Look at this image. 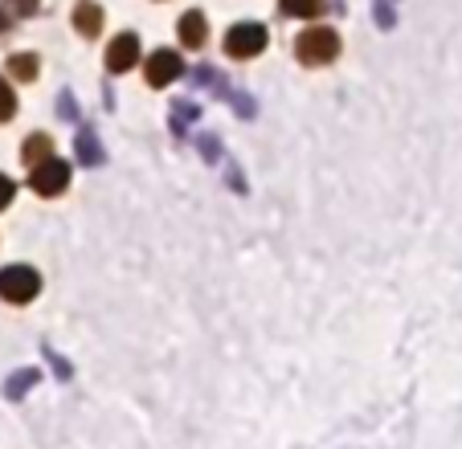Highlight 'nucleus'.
<instances>
[{
  "mask_svg": "<svg viewBox=\"0 0 462 449\" xmlns=\"http://www.w3.org/2000/svg\"><path fill=\"white\" fill-rule=\"evenodd\" d=\"M13 192H17V184H13L9 176H0V208H5V205L13 200Z\"/></svg>",
  "mask_w": 462,
  "mask_h": 449,
  "instance_id": "obj_19",
  "label": "nucleus"
},
{
  "mask_svg": "<svg viewBox=\"0 0 462 449\" xmlns=\"http://www.w3.org/2000/svg\"><path fill=\"white\" fill-rule=\"evenodd\" d=\"M58 115L66 123H74V119H79V103H74L70 95H58Z\"/></svg>",
  "mask_w": 462,
  "mask_h": 449,
  "instance_id": "obj_17",
  "label": "nucleus"
},
{
  "mask_svg": "<svg viewBox=\"0 0 462 449\" xmlns=\"http://www.w3.org/2000/svg\"><path fill=\"white\" fill-rule=\"evenodd\" d=\"M205 37H209V25H205V13H184L180 17V41L189 45V50H201Z\"/></svg>",
  "mask_w": 462,
  "mask_h": 449,
  "instance_id": "obj_9",
  "label": "nucleus"
},
{
  "mask_svg": "<svg viewBox=\"0 0 462 449\" xmlns=\"http://www.w3.org/2000/svg\"><path fill=\"white\" fill-rule=\"evenodd\" d=\"M148 87H168V82H176L184 74V61H180V53H172V50H156L148 58Z\"/></svg>",
  "mask_w": 462,
  "mask_h": 449,
  "instance_id": "obj_5",
  "label": "nucleus"
},
{
  "mask_svg": "<svg viewBox=\"0 0 462 449\" xmlns=\"http://www.w3.org/2000/svg\"><path fill=\"white\" fill-rule=\"evenodd\" d=\"M135 58H140V37L135 33H119L106 45V69H111V74H127V69L135 66Z\"/></svg>",
  "mask_w": 462,
  "mask_h": 449,
  "instance_id": "obj_6",
  "label": "nucleus"
},
{
  "mask_svg": "<svg viewBox=\"0 0 462 449\" xmlns=\"http://www.w3.org/2000/svg\"><path fill=\"white\" fill-rule=\"evenodd\" d=\"M37 69H42V66H37V53H13V58H9V74L17 82H33Z\"/></svg>",
  "mask_w": 462,
  "mask_h": 449,
  "instance_id": "obj_13",
  "label": "nucleus"
},
{
  "mask_svg": "<svg viewBox=\"0 0 462 449\" xmlns=\"http://www.w3.org/2000/svg\"><path fill=\"white\" fill-rule=\"evenodd\" d=\"M192 119H197V106H192V103H176L172 106V135H184Z\"/></svg>",
  "mask_w": 462,
  "mask_h": 449,
  "instance_id": "obj_15",
  "label": "nucleus"
},
{
  "mask_svg": "<svg viewBox=\"0 0 462 449\" xmlns=\"http://www.w3.org/2000/svg\"><path fill=\"white\" fill-rule=\"evenodd\" d=\"M336 53H340V33L336 29H307V33H299L295 41V58L303 61V66H328V61H336Z\"/></svg>",
  "mask_w": 462,
  "mask_h": 449,
  "instance_id": "obj_1",
  "label": "nucleus"
},
{
  "mask_svg": "<svg viewBox=\"0 0 462 449\" xmlns=\"http://www.w3.org/2000/svg\"><path fill=\"white\" fill-rule=\"evenodd\" d=\"M45 360H50V363H53V371H58L61 380H70V363L61 360V355H53V352H50V347H45Z\"/></svg>",
  "mask_w": 462,
  "mask_h": 449,
  "instance_id": "obj_18",
  "label": "nucleus"
},
{
  "mask_svg": "<svg viewBox=\"0 0 462 449\" xmlns=\"http://www.w3.org/2000/svg\"><path fill=\"white\" fill-rule=\"evenodd\" d=\"M37 380H42V371H37V368H21V371H13L9 380H5V400H21Z\"/></svg>",
  "mask_w": 462,
  "mask_h": 449,
  "instance_id": "obj_10",
  "label": "nucleus"
},
{
  "mask_svg": "<svg viewBox=\"0 0 462 449\" xmlns=\"http://www.w3.org/2000/svg\"><path fill=\"white\" fill-rule=\"evenodd\" d=\"M201 147H205V160H221V143L213 135H205L201 139Z\"/></svg>",
  "mask_w": 462,
  "mask_h": 449,
  "instance_id": "obj_20",
  "label": "nucleus"
},
{
  "mask_svg": "<svg viewBox=\"0 0 462 449\" xmlns=\"http://www.w3.org/2000/svg\"><path fill=\"white\" fill-rule=\"evenodd\" d=\"M279 9L287 13V17H323L328 0H279Z\"/></svg>",
  "mask_w": 462,
  "mask_h": 449,
  "instance_id": "obj_14",
  "label": "nucleus"
},
{
  "mask_svg": "<svg viewBox=\"0 0 462 449\" xmlns=\"http://www.w3.org/2000/svg\"><path fill=\"white\" fill-rule=\"evenodd\" d=\"M13 115H17V95H13V87H5V78H0V123H9Z\"/></svg>",
  "mask_w": 462,
  "mask_h": 449,
  "instance_id": "obj_16",
  "label": "nucleus"
},
{
  "mask_svg": "<svg viewBox=\"0 0 462 449\" xmlns=\"http://www.w3.org/2000/svg\"><path fill=\"white\" fill-rule=\"evenodd\" d=\"M74 151H79V160H82L87 168H98V164H103V147H98V139H95V131H90V127L79 131V147H74Z\"/></svg>",
  "mask_w": 462,
  "mask_h": 449,
  "instance_id": "obj_12",
  "label": "nucleus"
},
{
  "mask_svg": "<svg viewBox=\"0 0 462 449\" xmlns=\"http://www.w3.org/2000/svg\"><path fill=\"white\" fill-rule=\"evenodd\" d=\"M197 82H209V87H213V95H217V98H226V103L234 106V111L242 115V119H254V111H258V106H254V98H245V95H237V90H229L226 82H221L209 66H201V69H197Z\"/></svg>",
  "mask_w": 462,
  "mask_h": 449,
  "instance_id": "obj_7",
  "label": "nucleus"
},
{
  "mask_svg": "<svg viewBox=\"0 0 462 449\" xmlns=\"http://www.w3.org/2000/svg\"><path fill=\"white\" fill-rule=\"evenodd\" d=\"M50 151H53V139L50 135H29L25 147H21V160H25L29 168H37V164H45V160H53Z\"/></svg>",
  "mask_w": 462,
  "mask_h": 449,
  "instance_id": "obj_11",
  "label": "nucleus"
},
{
  "mask_svg": "<svg viewBox=\"0 0 462 449\" xmlns=\"http://www.w3.org/2000/svg\"><path fill=\"white\" fill-rule=\"evenodd\" d=\"M13 5V13H21V17H29V13L37 9V0H9Z\"/></svg>",
  "mask_w": 462,
  "mask_h": 449,
  "instance_id": "obj_21",
  "label": "nucleus"
},
{
  "mask_svg": "<svg viewBox=\"0 0 462 449\" xmlns=\"http://www.w3.org/2000/svg\"><path fill=\"white\" fill-rule=\"evenodd\" d=\"M42 290V278H37L33 266H5L0 270V298L13 307H25L37 298Z\"/></svg>",
  "mask_w": 462,
  "mask_h": 449,
  "instance_id": "obj_2",
  "label": "nucleus"
},
{
  "mask_svg": "<svg viewBox=\"0 0 462 449\" xmlns=\"http://www.w3.org/2000/svg\"><path fill=\"white\" fill-rule=\"evenodd\" d=\"M74 29L82 37H98L103 33V9H98L95 0H82L79 9H74Z\"/></svg>",
  "mask_w": 462,
  "mask_h": 449,
  "instance_id": "obj_8",
  "label": "nucleus"
},
{
  "mask_svg": "<svg viewBox=\"0 0 462 449\" xmlns=\"http://www.w3.org/2000/svg\"><path fill=\"white\" fill-rule=\"evenodd\" d=\"M66 184H70V164H61V160H45V164L29 168V188L37 197H58Z\"/></svg>",
  "mask_w": 462,
  "mask_h": 449,
  "instance_id": "obj_4",
  "label": "nucleus"
},
{
  "mask_svg": "<svg viewBox=\"0 0 462 449\" xmlns=\"http://www.w3.org/2000/svg\"><path fill=\"white\" fill-rule=\"evenodd\" d=\"M5 25H9V21H5V13H0V29H5Z\"/></svg>",
  "mask_w": 462,
  "mask_h": 449,
  "instance_id": "obj_22",
  "label": "nucleus"
},
{
  "mask_svg": "<svg viewBox=\"0 0 462 449\" xmlns=\"http://www.w3.org/2000/svg\"><path fill=\"white\" fill-rule=\"evenodd\" d=\"M266 25H258V21H242V25H234L226 33V53L229 58H254V53L266 50Z\"/></svg>",
  "mask_w": 462,
  "mask_h": 449,
  "instance_id": "obj_3",
  "label": "nucleus"
}]
</instances>
